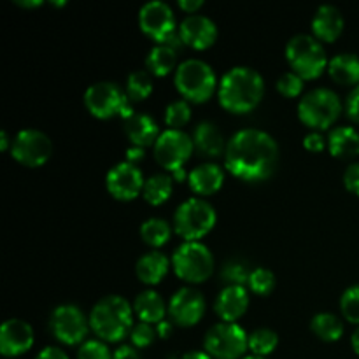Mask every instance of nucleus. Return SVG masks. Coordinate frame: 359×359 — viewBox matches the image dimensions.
<instances>
[{"label": "nucleus", "mask_w": 359, "mask_h": 359, "mask_svg": "<svg viewBox=\"0 0 359 359\" xmlns=\"http://www.w3.org/2000/svg\"><path fill=\"white\" fill-rule=\"evenodd\" d=\"M224 165L233 177L244 182L265 181L279 165V146L263 130H241L228 140Z\"/></svg>", "instance_id": "obj_1"}, {"label": "nucleus", "mask_w": 359, "mask_h": 359, "mask_svg": "<svg viewBox=\"0 0 359 359\" xmlns=\"http://www.w3.org/2000/svg\"><path fill=\"white\" fill-rule=\"evenodd\" d=\"M265 83L258 70L251 67H233L221 79L217 88L219 104L233 114H245L262 102Z\"/></svg>", "instance_id": "obj_2"}, {"label": "nucleus", "mask_w": 359, "mask_h": 359, "mask_svg": "<svg viewBox=\"0 0 359 359\" xmlns=\"http://www.w3.org/2000/svg\"><path fill=\"white\" fill-rule=\"evenodd\" d=\"M90 326L104 342H119L133 328V307L118 294L102 298L90 314Z\"/></svg>", "instance_id": "obj_3"}, {"label": "nucleus", "mask_w": 359, "mask_h": 359, "mask_svg": "<svg viewBox=\"0 0 359 359\" xmlns=\"http://www.w3.org/2000/svg\"><path fill=\"white\" fill-rule=\"evenodd\" d=\"M216 86V74L203 60H186L175 70V88L189 102L203 104L212 97Z\"/></svg>", "instance_id": "obj_4"}, {"label": "nucleus", "mask_w": 359, "mask_h": 359, "mask_svg": "<svg viewBox=\"0 0 359 359\" xmlns=\"http://www.w3.org/2000/svg\"><path fill=\"white\" fill-rule=\"evenodd\" d=\"M286 58L302 79H316L325 72L328 60L321 42L307 34L294 35L286 44Z\"/></svg>", "instance_id": "obj_5"}, {"label": "nucleus", "mask_w": 359, "mask_h": 359, "mask_svg": "<svg viewBox=\"0 0 359 359\" xmlns=\"http://www.w3.org/2000/svg\"><path fill=\"white\" fill-rule=\"evenodd\" d=\"M342 102L335 91L328 88H316L302 97L298 104V118L304 125L316 130H326L339 119Z\"/></svg>", "instance_id": "obj_6"}, {"label": "nucleus", "mask_w": 359, "mask_h": 359, "mask_svg": "<svg viewBox=\"0 0 359 359\" xmlns=\"http://www.w3.org/2000/svg\"><path fill=\"white\" fill-rule=\"evenodd\" d=\"M84 104L91 116L98 119H109L114 116L128 119L130 116L135 114L128 95L118 84L107 83V81L91 84L84 93Z\"/></svg>", "instance_id": "obj_7"}, {"label": "nucleus", "mask_w": 359, "mask_h": 359, "mask_svg": "<svg viewBox=\"0 0 359 359\" xmlns=\"http://www.w3.org/2000/svg\"><path fill=\"white\" fill-rule=\"evenodd\" d=\"M214 207L202 198H189L177 207L174 214V226L177 235L186 242H198L216 224Z\"/></svg>", "instance_id": "obj_8"}, {"label": "nucleus", "mask_w": 359, "mask_h": 359, "mask_svg": "<svg viewBox=\"0 0 359 359\" xmlns=\"http://www.w3.org/2000/svg\"><path fill=\"white\" fill-rule=\"evenodd\" d=\"M172 266L179 279L189 284H202L212 276L214 256L202 242H184L175 249Z\"/></svg>", "instance_id": "obj_9"}, {"label": "nucleus", "mask_w": 359, "mask_h": 359, "mask_svg": "<svg viewBox=\"0 0 359 359\" xmlns=\"http://www.w3.org/2000/svg\"><path fill=\"white\" fill-rule=\"evenodd\" d=\"M203 347L212 359H242L249 349V335L235 323H217L207 332Z\"/></svg>", "instance_id": "obj_10"}, {"label": "nucleus", "mask_w": 359, "mask_h": 359, "mask_svg": "<svg viewBox=\"0 0 359 359\" xmlns=\"http://www.w3.org/2000/svg\"><path fill=\"white\" fill-rule=\"evenodd\" d=\"M193 139L182 130H165L154 144V158L168 172H177L184 167L193 154Z\"/></svg>", "instance_id": "obj_11"}, {"label": "nucleus", "mask_w": 359, "mask_h": 359, "mask_svg": "<svg viewBox=\"0 0 359 359\" xmlns=\"http://www.w3.org/2000/svg\"><path fill=\"white\" fill-rule=\"evenodd\" d=\"M53 144L46 133L41 130L25 128L14 137L11 154L18 163L25 167H42L51 158Z\"/></svg>", "instance_id": "obj_12"}, {"label": "nucleus", "mask_w": 359, "mask_h": 359, "mask_svg": "<svg viewBox=\"0 0 359 359\" xmlns=\"http://www.w3.org/2000/svg\"><path fill=\"white\" fill-rule=\"evenodd\" d=\"M49 328L56 340L65 346H77L84 342L90 328V319L76 305H60L53 311Z\"/></svg>", "instance_id": "obj_13"}, {"label": "nucleus", "mask_w": 359, "mask_h": 359, "mask_svg": "<svg viewBox=\"0 0 359 359\" xmlns=\"http://www.w3.org/2000/svg\"><path fill=\"white\" fill-rule=\"evenodd\" d=\"M139 25L147 37L160 44H165L172 35H175L174 11L161 0L144 4L139 11Z\"/></svg>", "instance_id": "obj_14"}, {"label": "nucleus", "mask_w": 359, "mask_h": 359, "mask_svg": "<svg viewBox=\"0 0 359 359\" xmlns=\"http://www.w3.org/2000/svg\"><path fill=\"white\" fill-rule=\"evenodd\" d=\"M144 184H146V181H144L140 168L137 165L128 163V161L114 165L105 177L107 191L121 202H130V200L137 198L140 191H144Z\"/></svg>", "instance_id": "obj_15"}, {"label": "nucleus", "mask_w": 359, "mask_h": 359, "mask_svg": "<svg viewBox=\"0 0 359 359\" xmlns=\"http://www.w3.org/2000/svg\"><path fill=\"white\" fill-rule=\"evenodd\" d=\"M168 314L170 321L182 328L195 326L205 314V298L193 287H181L168 304Z\"/></svg>", "instance_id": "obj_16"}, {"label": "nucleus", "mask_w": 359, "mask_h": 359, "mask_svg": "<svg viewBox=\"0 0 359 359\" xmlns=\"http://www.w3.org/2000/svg\"><path fill=\"white\" fill-rule=\"evenodd\" d=\"M179 37L182 39L184 46L202 51L216 42L217 27L210 18L202 14H189L179 27Z\"/></svg>", "instance_id": "obj_17"}, {"label": "nucleus", "mask_w": 359, "mask_h": 359, "mask_svg": "<svg viewBox=\"0 0 359 359\" xmlns=\"http://www.w3.org/2000/svg\"><path fill=\"white\" fill-rule=\"evenodd\" d=\"M34 346V330L28 323L9 319L0 328V353L6 358L25 354Z\"/></svg>", "instance_id": "obj_18"}, {"label": "nucleus", "mask_w": 359, "mask_h": 359, "mask_svg": "<svg viewBox=\"0 0 359 359\" xmlns=\"http://www.w3.org/2000/svg\"><path fill=\"white\" fill-rule=\"evenodd\" d=\"M249 307V294L244 286H226L216 298V314L223 323H235L245 314Z\"/></svg>", "instance_id": "obj_19"}, {"label": "nucleus", "mask_w": 359, "mask_h": 359, "mask_svg": "<svg viewBox=\"0 0 359 359\" xmlns=\"http://www.w3.org/2000/svg\"><path fill=\"white\" fill-rule=\"evenodd\" d=\"M312 32L318 41L333 42L344 32V16L335 6H321L312 18Z\"/></svg>", "instance_id": "obj_20"}, {"label": "nucleus", "mask_w": 359, "mask_h": 359, "mask_svg": "<svg viewBox=\"0 0 359 359\" xmlns=\"http://www.w3.org/2000/svg\"><path fill=\"white\" fill-rule=\"evenodd\" d=\"M189 188L196 195H214L221 189L224 182V172L219 165L216 163H203L200 167L193 168L188 175Z\"/></svg>", "instance_id": "obj_21"}, {"label": "nucleus", "mask_w": 359, "mask_h": 359, "mask_svg": "<svg viewBox=\"0 0 359 359\" xmlns=\"http://www.w3.org/2000/svg\"><path fill=\"white\" fill-rule=\"evenodd\" d=\"M125 133L132 140L133 146L142 147V149L151 144H156L158 137L161 135L156 121L151 116L140 114V112H135L128 119H125Z\"/></svg>", "instance_id": "obj_22"}, {"label": "nucleus", "mask_w": 359, "mask_h": 359, "mask_svg": "<svg viewBox=\"0 0 359 359\" xmlns=\"http://www.w3.org/2000/svg\"><path fill=\"white\" fill-rule=\"evenodd\" d=\"M193 144L198 153L205 158H217L226 153V146H224V139L219 128L209 121H203L196 126L193 132Z\"/></svg>", "instance_id": "obj_23"}, {"label": "nucleus", "mask_w": 359, "mask_h": 359, "mask_svg": "<svg viewBox=\"0 0 359 359\" xmlns=\"http://www.w3.org/2000/svg\"><path fill=\"white\" fill-rule=\"evenodd\" d=\"M133 312H135L137 318L140 319V323H147V325H153V323H161L167 314V305H165L163 298L160 297V293L156 291H142L139 297L133 302Z\"/></svg>", "instance_id": "obj_24"}, {"label": "nucleus", "mask_w": 359, "mask_h": 359, "mask_svg": "<svg viewBox=\"0 0 359 359\" xmlns=\"http://www.w3.org/2000/svg\"><path fill=\"white\" fill-rule=\"evenodd\" d=\"M168 265H170V262H168V258L163 252H146V255L137 262V277H139L144 284H149V286L160 284L161 280H163V277L167 276Z\"/></svg>", "instance_id": "obj_25"}, {"label": "nucleus", "mask_w": 359, "mask_h": 359, "mask_svg": "<svg viewBox=\"0 0 359 359\" xmlns=\"http://www.w3.org/2000/svg\"><path fill=\"white\" fill-rule=\"evenodd\" d=\"M330 153L335 158H354L359 154V133L353 126H339L328 137Z\"/></svg>", "instance_id": "obj_26"}, {"label": "nucleus", "mask_w": 359, "mask_h": 359, "mask_svg": "<svg viewBox=\"0 0 359 359\" xmlns=\"http://www.w3.org/2000/svg\"><path fill=\"white\" fill-rule=\"evenodd\" d=\"M328 72L333 81L339 84H359V56L351 55V53H342L335 58L330 60Z\"/></svg>", "instance_id": "obj_27"}, {"label": "nucleus", "mask_w": 359, "mask_h": 359, "mask_svg": "<svg viewBox=\"0 0 359 359\" xmlns=\"http://www.w3.org/2000/svg\"><path fill=\"white\" fill-rule=\"evenodd\" d=\"M177 63V51L167 44L154 46L146 58V65L151 74L158 77L168 76Z\"/></svg>", "instance_id": "obj_28"}, {"label": "nucleus", "mask_w": 359, "mask_h": 359, "mask_svg": "<svg viewBox=\"0 0 359 359\" xmlns=\"http://www.w3.org/2000/svg\"><path fill=\"white\" fill-rule=\"evenodd\" d=\"M311 330L318 339L325 340V342H337L344 335V323L335 314L321 312L312 318Z\"/></svg>", "instance_id": "obj_29"}, {"label": "nucleus", "mask_w": 359, "mask_h": 359, "mask_svg": "<svg viewBox=\"0 0 359 359\" xmlns=\"http://www.w3.org/2000/svg\"><path fill=\"white\" fill-rule=\"evenodd\" d=\"M172 195V179L165 174L151 175L144 184L142 196L147 203L158 207L163 205Z\"/></svg>", "instance_id": "obj_30"}, {"label": "nucleus", "mask_w": 359, "mask_h": 359, "mask_svg": "<svg viewBox=\"0 0 359 359\" xmlns=\"http://www.w3.org/2000/svg\"><path fill=\"white\" fill-rule=\"evenodd\" d=\"M170 226L167 221L160 219V217H151V219L144 221L140 226V237L147 245H153V248H161L167 244L170 241Z\"/></svg>", "instance_id": "obj_31"}, {"label": "nucleus", "mask_w": 359, "mask_h": 359, "mask_svg": "<svg viewBox=\"0 0 359 359\" xmlns=\"http://www.w3.org/2000/svg\"><path fill=\"white\" fill-rule=\"evenodd\" d=\"M277 346H279V337L269 328L255 330L249 335V351L252 353V356L266 358L277 349Z\"/></svg>", "instance_id": "obj_32"}, {"label": "nucleus", "mask_w": 359, "mask_h": 359, "mask_svg": "<svg viewBox=\"0 0 359 359\" xmlns=\"http://www.w3.org/2000/svg\"><path fill=\"white\" fill-rule=\"evenodd\" d=\"M153 93V79L146 70H133L126 79V95L132 102L146 100Z\"/></svg>", "instance_id": "obj_33"}, {"label": "nucleus", "mask_w": 359, "mask_h": 359, "mask_svg": "<svg viewBox=\"0 0 359 359\" xmlns=\"http://www.w3.org/2000/svg\"><path fill=\"white\" fill-rule=\"evenodd\" d=\"M248 286L249 290L255 294H258V297H266V294L272 293L273 287H276V276H273L272 270L258 266V269H255L251 272Z\"/></svg>", "instance_id": "obj_34"}, {"label": "nucleus", "mask_w": 359, "mask_h": 359, "mask_svg": "<svg viewBox=\"0 0 359 359\" xmlns=\"http://www.w3.org/2000/svg\"><path fill=\"white\" fill-rule=\"evenodd\" d=\"M191 119V107L186 100H175L165 109V123L172 130H179Z\"/></svg>", "instance_id": "obj_35"}, {"label": "nucleus", "mask_w": 359, "mask_h": 359, "mask_svg": "<svg viewBox=\"0 0 359 359\" xmlns=\"http://www.w3.org/2000/svg\"><path fill=\"white\" fill-rule=\"evenodd\" d=\"M249 277H251V272L248 270L245 263L238 262V259H230L221 270V279L228 286H244L249 283Z\"/></svg>", "instance_id": "obj_36"}, {"label": "nucleus", "mask_w": 359, "mask_h": 359, "mask_svg": "<svg viewBox=\"0 0 359 359\" xmlns=\"http://www.w3.org/2000/svg\"><path fill=\"white\" fill-rule=\"evenodd\" d=\"M340 309L347 321L359 325V284L344 291L342 298H340Z\"/></svg>", "instance_id": "obj_37"}, {"label": "nucleus", "mask_w": 359, "mask_h": 359, "mask_svg": "<svg viewBox=\"0 0 359 359\" xmlns=\"http://www.w3.org/2000/svg\"><path fill=\"white\" fill-rule=\"evenodd\" d=\"M304 90V79L294 72H286L277 81V91L287 98H294Z\"/></svg>", "instance_id": "obj_38"}, {"label": "nucleus", "mask_w": 359, "mask_h": 359, "mask_svg": "<svg viewBox=\"0 0 359 359\" xmlns=\"http://www.w3.org/2000/svg\"><path fill=\"white\" fill-rule=\"evenodd\" d=\"M158 333L153 326L147 325V323H139L130 332V340H132L135 349H144V347H149L154 342V337Z\"/></svg>", "instance_id": "obj_39"}, {"label": "nucleus", "mask_w": 359, "mask_h": 359, "mask_svg": "<svg viewBox=\"0 0 359 359\" xmlns=\"http://www.w3.org/2000/svg\"><path fill=\"white\" fill-rule=\"evenodd\" d=\"M77 359H112L111 351L100 340H86L77 351Z\"/></svg>", "instance_id": "obj_40"}, {"label": "nucleus", "mask_w": 359, "mask_h": 359, "mask_svg": "<svg viewBox=\"0 0 359 359\" xmlns=\"http://www.w3.org/2000/svg\"><path fill=\"white\" fill-rule=\"evenodd\" d=\"M344 184L351 193L359 196V163H353L344 174Z\"/></svg>", "instance_id": "obj_41"}, {"label": "nucleus", "mask_w": 359, "mask_h": 359, "mask_svg": "<svg viewBox=\"0 0 359 359\" xmlns=\"http://www.w3.org/2000/svg\"><path fill=\"white\" fill-rule=\"evenodd\" d=\"M346 111H347V116H349L353 121L359 123V84L358 86H354V90L351 91L349 97H347Z\"/></svg>", "instance_id": "obj_42"}, {"label": "nucleus", "mask_w": 359, "mask_h": 359, "mask_svg": "<svg viewBox=\"0 0 359 359\" xmlns=\"http://www.w3.org/2000/svg\"><path fill=\"white\" fill-rule=\"evenodd\" d=\"M304 146H305V149L314 151V153H319V151L325 149L326 142H325V139H323L321 133L312 132V133H309V135L304 139Z\"/></svg>", "instance_id": "obj_43"}, {"label": "nucleus", "mask_w": 359, "mask_h": 359, "mask_svg": "<svg viewBox=\"0 0 359 359\" xmlns=\"http://www.w3.org/2000/svg\"><path fill=\"white\" fill-rule=\"evenodd\" d=\"M35 359H69L65 351H62L60 347H46L41 353L37 354Z\"/></svg>", "instance_id": "obj_44"}, {"label": "nucleus", "mask_w": 359, "mask_h": 359, "mask_svg": "<svg viewBox=\"0 0 359 359\" xmlns=\"http://www.w3.org/2000/svg\"><path fill=\"white\" fill-rule=\"evenodd\" d=\"M112 359H142L140 358L139 351L133 346H121L114 354H112Z\"/></svg>", "instance_id": "obj_45"}, {"label": "nucleus", "mask_w": 359, "mask_h": 359, "mask_svg": "<svg viewBox=\"0 0 359 359\" xmlns=\"http://www.w3.org/2000/svg\"><path fill=\"white\" fill-rule=\"evenodd\" d=\"M144 158V149L142 147H137V146H132L126 149V161L128 163H133L135 165L137 161H140Z\"/></svg>", "instance_id": "obj_46"}, {"label": "nucleus", "mask_w": 359, "mask_h": 359, "mask_svg": "<svg viewBox=\"0 0 359 359\" xmlns=\"http://www.w3.org/2000/svg\"><path fill=\"white\" fill-rule=\"evenodd\" d=\"M202 6L203 0H179V7H181L182 11H186L188 14L195 13V11H198Z\"/></svg>", "instance_id": "obj_47"}, {"label": "nucleus", "mask_w": 359, "mask_h": 359, "mask_svg": "<svg viewBox=\"0 0 359 359\" xmlns=\"http://www.w3.org/2000/svg\"><path fill=\"white\" fill-rule=\"evenodd\" d=\"M156 333H158V337H161V339H168V337H170V333H172V321H167V319H163L161 323H158Z\"/></svg>", "instance_id": "obj_48"}, {"label": "nucleus", "mask_w": 359, "mask_h": 359, "mask_svg": "<svg viewBox=\"0 0 359 359\" xmlns=\"http://www.w3.org/2000/svg\"><path fill=\"white\" fill-rule=\"evenodd\" d=\"M182 359H212L207 353H202V351H191V353H186Z\"/></svg>", "instance_id": "obj_49"}, {"label": "nucleus", "mask_w": 359, "mask_h": 359, "mask_svg": "<svg viewBox=\"0 0 359 359\" xmlns=\"http://www.w3.org/2000/svg\"><path fill=\"white\" fill-rule=\"evenodd\" d=\"M9 149V135H7L6 130L0 132V151H7Z\"/></svg>", "instance_id": "obj_50"}, {"label": "nucleus", "mask_w": 359, "mask_h": 359, "mask_svg": "<svg viewBox=\"0 0 359 359\" xmlns=\"http://www.w3.org/2000/svg\"><path fill=\"white\" fill-rule=\"evenodd\" d=\"M16 4L18 6H21V7H28V9H30V7H39V6H42V0H34V2H30V0H16Z\"/></svg>", "instance_id": "obj_51"}, {"label": "nucleus", "mask_w": 359, "mask_h": 359, "mask_svg": "<svg viewBox=\"0 0 359 359\" xmlns=\"http://www.w3.org/2000/svg\"><path fill=\"white\" fill-rule=\"evenodd\" d=\"M351 344H353L354 353H356L358 356H359V328L356 330V332L353 333V339H351Z\"/></svg>", "instance_id": "obj_52"}, {"label": "nucleus", "mask_w": 359, "mask_h": 359, "mask_svg": "<svg viewBox=\"0 0 359 359\" xmlns=\"http://www.w3.org/2000/svg\"><path fill=\"white\" fill-rule=\"evenodd\" d=\"M172 174H174V179H175V181H182V179L186 177L184 168H181V170H177V172H172Z\"/></svg>", "instance_id": "obj_53"}, {"label": "nucleus", "mask_w": 359, "mask_h": 359, "mask_svg": "<svg viewBox=\"0 0 359 359\" xmlns=\"http://www.w3.org/2000/svg\"><path fill=\"white\" fill-rule=\"evenodd\" d=\"M242 359H266V358H259V356H252V354H251V356H245V358H242Z\"/></svg>", "instance_id": "obj_54"}, {"label": "nucleus", "mask_w": 359, "mask_h": 359, "mask_svg": "<svg viewBox=\"0 0 359 359\" xmlns=\"http://www.w3.org/2000/svg\"><path fill=\"white\" fill-rule=\"evenodd\" d=\"M53 6H65V2H51Z\"/></svg>", "instance_id": "obj_55"}]
</instances>
